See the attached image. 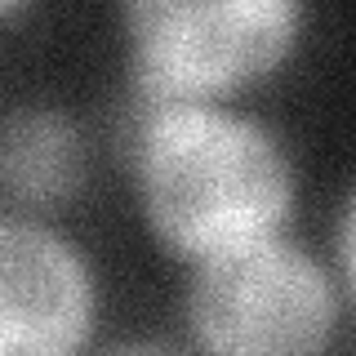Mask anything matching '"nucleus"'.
<instances>
[{
	"label": "nucleus",
	"instance_id": "nucleus-4",
	"mask_svg": "<svg viewBox=\"0 0 356 356\" xmlns=\"http://www.w3.org/2000/svg\"><path fill=\"white\" fill-rule=\"evenodd\" d=\"M98 276L85 250L27 214H0V356H85Z\"/></svg>",
	"mask_w": 356,
	"mask_h": 356
},
{
	"label": "nucleus",
	"instance_id": "nucleus-8",
	"mask_svg": "<svg viewBox=\"0 0 356 356\" xmlns=\"http://www.w3.org/2000/svg\"><path fill=\"white\" fill-rule=\"evenodd\" d=\"M18 14H22L18 0H0V22H9V18H18Z\"/></svg>",
	"mask_w": 356,
	"mask_h": 356
},
{
	"label": "nucleus",
	"instance_id": "nucleus-1",
	"mask_svg": "<svg viewBox=\"0 0 356 356\" xmlns=\"http://www.w3.org/2000/svg\"><path fill=\"white\" fill-rule=\"evenodd\" d=\"M138 214L187 267L285 236L298 170L285 138L236 107H147L125 129Z\"/></svg>",
	"mask_w": 356,
	"mask_h": 356
},
{
	"label": "nucleus",
	"instance_id": "nucleus-5",
	"mask_svg": "<svg viewBox=\"0 0 356 356\" xmlns=\"http://www.w3.org/2000/svg\"><path fill=\"white\" fill-rule=\"evenodd\" d=\"M89 178L85 129L58 107H18L0 120V192L22 214L63 209Z\"/></svg>",
	"mask_w": 356,
	"mask_h": 356
},
{
	"label": "nucleus",
	"instance_id": "nucleus-7",
	"mask_svg": "<svg viewBox=\"0 0 356 356\" xmlns=\"http://www.w3.org/2000/svg\"><path fill=\"white\" fill-rule=\"evenodd\" d=\"M98 356H183V352L165 348V343H143V339H134V343H116V348H107V352H98Z\"/></svg>",
	"mask_w": 356,
	"mask_h": 356
},
{
	"label": "nucleus",
	"instance_id": "nucleus-2",
	"mask_svg": "<svg viewBox=\"0 0 356 356\" xmlns=\"http://www.w3.org/2000/svg\"><path fill=\"white\" fill-rule=\"evenodd\" d=\"M125 22L129 98L147 107H227L294 58L298 0H134Z\"/></svg>",
	"mask_w": 356,
	"mask_h": 356
},
{
	"label": "nucleus",
	"instance_id": "nucleus-3",
	"mask_svg": "<svg viewBox=\"0 0 356 356\" xmlns=\"http://www.w3.org/2000/svg\"><path fill=\"white\" fill-rule=\"evenodd\" d=\"M334 330L339 281L285 236L192 267L187 334L200 356H321Z\"/></svg>",
	"mask_w": 356,
	"mask_h": 356
},
{
	"label": "nucleus",
	"instance_id": "nucleus-6",
	"mask_svg": "<svg viewBox=\"0 0 356 356\" xmlns=\"http://www.w3.org/2000/svg\"><path fill=\"white\" fill-rule=\"evenodd\" d=\"M334 263H339V281L356 303V187L348 192L339 209V227H334Z\"/></svg>",
	"mask_w": 356,
	"mask_h": 356
}]
</instances>
